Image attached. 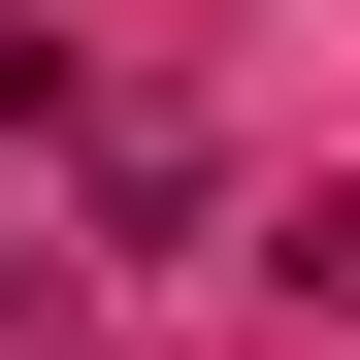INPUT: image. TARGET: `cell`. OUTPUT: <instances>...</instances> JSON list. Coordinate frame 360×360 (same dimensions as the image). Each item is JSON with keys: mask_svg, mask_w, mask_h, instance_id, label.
Masks as SVG:
<instances>
[{"mask_svg": "<svg viewBox=\"0 0 360 360\" xmlns=\"http://www.w3.org/2000/svg\"><path fill=\"white\" fill-rule=\"evenodd\" d=\"M262 262H295V295H328V328H360V197H295V229H262Z\"/></svg>", "mask_w": 360, "mask_h": 360, "instance_id": "cell-1", "label": "cell"}]
</instances>
